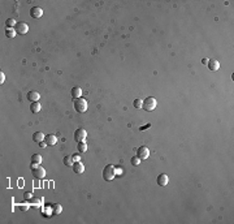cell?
Returning a JSON list of instances; mask_svg holds the SVG:
<instances>
[{
	"instance_id": "cell-1",
	"label": "cell",
	"mask_w": 234,
	"mask_h": 224,
	"mask_svg": "<svg viewBox=\"0 0 234 224\" xmlns=\"http://www.w3.org/2000/svg\"><path fill=\"white\" fill-rule=\"evenodd\" d=\"M116 177V167L113 164H108L103 169V179L105 181H111Z\"/></svg>"
},
{
	"instance_id": "cell-2",
	"label": "cell",
	"mask_w": 234,
	"mask_h": 224,
	"mask_svg": "<svg viewBox=\"0 0 234 224\" xmlns=\"http://www.w3.org/2000/svg\"><path fill=\"white\" fill-rule=\"evenodd\" d=\"M87 100L83 99V98H77V99H74V110L77 112H80V113H83V112L87 111Z\"/></svg>"
},
{
	"instance_id": "cell-3",
	"label": "cell",
	"mask_w": 234,
	"mask_h": 224,
	"mask_svg": "<svg viewBox=\"0 0 234 224\" xmlns=\"http://www.w3.org/2000/svg\"><path fill=\"white\" fill-rule=\"evenodd\" d=\"M156 106H157L156 99H155V98H152V97H148V98H146V99L143 100L142 108H143L144 111L150 112V111H154L155 108H156Z\"/></svg>"
},
{
	"instance_id": "cell-4",
	"label": "cell",
	"mask_w": 234,
	"mask_h": 224,
	"mask_svg": "<svg viewBox=\"0 0 234 224\" xmlns=\"http://www.w3.org/2000/svg\"><path fill=\"white\" fill-rule=\"evenodd\" d=\"M87 137V132L85 129H82V128H80V129L75 130L74 133V140L77 141V142H82V141H85Z\"/></svg>"
},
{
	"instance_id": "cell-5",
	"label": "cell",
	"mask_w": 234,
	"mask_h": 224,
	"mask_svg": "<svg viewBox=\"0 0 234 224\" xmlns=\"http://www.w3.org/2000/svg\"><path fill=\"white\" fill-rule=\"evenodd\" d=\"M16 31H17V34H21V35H24V34H26V33L29 31V25L26 24V22H17V25H16Z\"/></svg>"
},
{
	"instance_id": "cell-6",
	"label": "cell",
	"mask_w": 234,
	"mask_h": 224,
	"mask_svg": "<svg viewBox=\"0 0 234 224\" xmlns=\"http://www.w3.org/2000/svg\"><path fill=\"white\" fill-rule=\"evenodd\" d=\"M137 156L141 160L147 159V158L150 156V150H148L146 146H142V147H139V149H138V151H137Z\"/></svg>"
},
{
	"instance_id": "cell-7",
	"label": "cell",
	"mask_w": 234,
	"mask_h": 224,
	"mask_svg": "<svg viewBox=\"0 0 234 224\" xmlns=\"http://www.w3.org/2000/svg\"><path fill=\"white\" fill-rule=\"evenodd\" d=\"M33 175H34V177L35 179H43V177L46 176V171H44V168L43 167H41V166H38V167H35V168H33Z\"/></svg>"
},
{
	"instance_id": "cell-8",
	"label": "cell",
	"mask_w": 234,
	"mask_h": 224,
	"mask_svg": "<svg viewBox=\"0 0 234 224\" xmlns=\"http://www.w3.org/2000/svg\"><path fill=\"white\" fill-rule=\"evenodd\" d=\"M30 16L33 18H41L43 16V9L41 7H33L30 8Z\"/></svg>"
},
{
	"instance_id": "cell-9",
	"label": "cell",
	"mask_w": 234,
	"mask_h": 224,
	"mask_svg": "<svg viewBox=\"0 0 234 224\" xmlns=\"http://www.w3.org/2000/svg\"><path fill=\"white\" fill-rule=\"evenodd\" d=\"M26 98H28V100H29V102H31V103H34V102H38V100H39V98H41V95H39V93H38V91H35V90H31V91H29V93H28V95H26Z\"/></svg>"
},
{
	"instance_id": "cell-10",
	"label": "cell",
	"mask_w": 234,
	"mask_h": 224,
	"mask_svg": "<svg viewBox=\"0 0 234 224\" xmlns=\"http://www.w3.org/2000/svg\"><path fill=\"white\" fill-rule=\"evenodd\" d=\"M168 183H169V177H168V175H165V173L159 175V177H157V185L167 186Z\"/></svg>"
},
{
	"instance_id": "cell-11",
	"label": "cell",
	"mask_w": 234,
	"mask_h": 224,
	"mask_svg": "<svg viewBox=\"0 0 234 224\" xmlns=\"http://www.w3.org/2000/svg\"><path fill=\"white\" fill-rule=\"evenodd\" d=\"M207 67H208L209 71L216 72V71H219V69H220V63L217 61V60H215V59H211V60H208Z\"/></svg>"
},
{
	"instance_id": "cell-12",
	"label": "cell",
	"mask_w": 234,
	"mask_h": 224,
	"mask_svg": "<svg viewBox=\"0 0 234 224\" xmlns=\"http://www.w3.org/2000/svg\"><path fill=\"white\" fill-rule=\"evenodd\" d=\"M44 141L49 146H55V145L57 143V137H56L55 134H47V136L44 137Z\"/></svg>"
},
{
	"instance_id": "cell-13",
	"label": "cell",
	"mask_w": 234,
	"mask_h": 224,
	"mask_svg": "<svg viewBox=\"0 0 234 224\" xmlns=\"http://www.w3.org/2000/svg\"><path fill=\"white\" fill-rule=\"evenodd\" d=\"M72 168H73V171L77 175H81V173H83V171H85V166L82 164L81 162H74V164L72 166Z\"/></svg>"
},
{
	"instance_id": "cell-14",
	"label": "cell",
	"mask_w": 234,
	"mask_h": 224,
	"mask_svg": "<svg viewBox=\"0 0 234 224\" xmlns=\"http://www.w3.org/2000/svg\"><path fill=\"white\" fill-rule=\"evenodd\" d=\"M33 141L37 143L42 142V141H44V134L42 133V132H35V133L33 134Z\"/></svg>"
},
{
	"instance_id": "cell-15",
	"label": "cell",
	"mask_w": 234,
	"mask_h": 224,
	"mask_svg": "<svg viewBox=\"0 0 234 224\" xmlns=\"http://www.w3.org/2000/svg\"><path fill=\"white\" fill-rule=\"evenodd\" d=\"M81 95H82V89L80 86H74L72 89V97H73V99L81 98Z\"/></svg>"
},
{
	"instance_id": "cell-16",
	"label": "cell",
	"mask_w": 234,
	"mask_h": 224,
	"mask_svg": "<svg viewBox=\"0 0 234 224\" xmlns=\"http://www.w3.org/2000/svg\"><path fill=\"white\" fill-rule=\"evenodd\" d=\"M16 34H17L16 29H13V28H7V29H5V37H7V38H9V39H14Z\"/></svg>"
},
{
	"instance_id": "cell-17",
	"label": "cell",
	"mask_w": 234,
	"mask_h": 224,
	"mask_svg": "<svg viewBox=\"0 0 234 224\" xmlns=\"http://www.w3.org/2000/svg\"><path fill=\"white\" fill-rule=\"evenodd\" d=\"M30 111L33 113H38L39 111H41V103L39 102H34V103L30 104Z\"/></svg>"
},
{
	"instance_id": "cell-18",
	"label": "cell",
	"mask_w": 234,
	"mask_h": 224,
	"mask_svg": "<svg viewBox=\"0 0 234 224\" xmlns=\"http://www.w3.org/2000/svg\"><path fill=\"white\" fill-rule=\"evenodd\" d=\"M78 151L80 153H86L87 151V143L85 142V141H82V142H78Z\"/></svg>"
},
{
	"instance_id": "cell-19",
	"label": "cell",
	"mask_w": 234,
	"mask_h": 224,
	"mask_svg": "<svg viewBox=\"0 0 234 224\" xmlns=\"http://www.w3.org/2000/svg\"><path fill=\"white\" fill-rule=\"evenodd\" d=\"M31 162L41 164L42 163V155L41 154H34V155H31Z\"/></svg>"
},
{
	"instance_id": "cell-20",
	"label": "cell",
	"mask_w": 234,
	"mask_h": 224,
	"mask_svg": "<svg viewBox=\"0 0 234 224\" xmlns=\"http://www.w3.org/2000/svg\"><path fill=\"white\" fill-rule=\"evenodd\" d=\"M61 211H62L61 205H59V203L54 205V207H52V212H54L55 215H59V214H61Z\"/></svg>"
},
{
	"instance_id": "cell-21",
	"label": "cell",
	"mask_w": 234,
	"mask_h": 224,
	"mask_svg": "<svg viewBox=\"0 0 234 224\" xmlns=\"http://www.w3.org/2000/svg\"><path fill=\"white\" fill-rule=\"evenodd\" d=\"M64 164H65V166H69V167L73 166V164H74V160H73V158H72V155L64 158Z\"/></svg>"
},
{
	"instance_id": "cell-22",
	"label": "cell",
	"mask_w": 234,
	"mask_h": 224,
	"mask_svg": "<svg viewBox=\"0 0 234 224\" xmlns=\"http://www.w3.org/2000/svg\"><path fill=\"white\" fill-rule=\"evenodd\" d=\"M5 25H7V28H16L17 22H16L14 18H8V20L5 21Z\"/></svg>"
},
{
	"instance_id": "cell-23",
	"label": "cell",
	"mask_w": 234,
	"mask_h": 224,
	"mask_svg": "<svg viewBox=\"0 0 234 224\" xmlns=\"http://www.w3.org/2000/svg\"><path fill=\"white\" fill-rule=\"evenodd\" d=\"M130 163L133 164V166H135V167H137V166H139V164H141V159L135 155V156H133V158L130 159Z\"/></svg>"
},
{
	"instance_id": "cell-24",
	"label": "cell",
	"mask_w": 234,
	"mask_h": 224,
	"mask_svg": "<svg viewBox=\"0 0 234 224\" xmlns=\"http://www.w3.org/2000/svg\"><path fill=\"white\" fill-rule=\"evenodd\" d=\"M134 107L135 108H142V104H143V100H141V99H135L134 100Z\"/></svg>"
},
{
	"instance_id": "cell-25",
	"label": "cell",
	"mask_w": 234,
	"mask_h": 224,
	"mask_svg": "<svg viewBox=\"0 0 234 224\" xmlns=\"http://www.w3.org/2000/svg\"><path fill=\"white\" fill-rule=\"evenodd\" d=\"M72 158H73L74 162H81V156L78 155V154H73V155H72Z\"/></svg>"
},
{
	"instance_id": "cell-26",
	"label": "cell",
	"mask_w": 234,
	"mask_h": 224,
	"mask_svg": "<svg viewBox=\"0 0 234 224\" xmlns=\"http://www.w3.org/2000/svg\"><path fill=\"white\" fill-rule=\"evenodd\" d=\"M33 198V193L31 192H26L25 193V199H31Z\"/></svg>"
},
{
	"instance_id": "cell-27",
	"label": "cell",
	"mask_w": 234,
	"mask_h": 224,
	"mask_svg": "<svg viewBox=\"0 0 234 224\" xmlns=\"http://www.w3.org/2000/svg\"><path fill=\"white\" fill-rule=\"evenodd\" d=\"M4 81H5V76L3 72H0V84H4Z\"/></svg>"
},
{
	"instance_id": "cell-28",
	"label": "cell",
	"mask_w": 234,
	"mask_h": 224,
	"mask_svg": "<svg viewBox=\"0 0 234 224\" xmlns=\"http://www.w3.org/2000/svg\"><path fill=\"white\" fill-rule=\"evenodd\" d=\"M28 209H29L28 205H21V206H20V210H21V211H26Z\"/></svg>"
},
{
	"instance_id": "cell-29",
	"label": "cell",
	"mask_w": 234,
	"mask_h": 224,
	"mask_svg": "<svg viewBox=\"0 0 234 224\" xmlns=\"http://www.w3.org/2000/svg\"><path fill=\"white\" fill-rule=\"evenodd\" d=\"M39 146H41V147H46V146H47V143H44V141H42V142H39Z\"/></svg>"
},
{
	"instance_id": "cell-30",
	"label": "cell",
	"mask_w": 234,
	"mask_h": 224,
	"mask_svg": "<svg viewBox=\"0 0 234 224\" xmlns=\"http://www.w3.org/2000/svg\"><path fill=\"white\" fill-rule=\"evenodd\" d=\"M208 60H209V59H203V60H202V63H203L204 65H207V64H208Z\"/></svg>"
}]
</instances>
